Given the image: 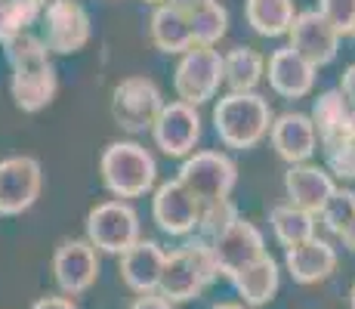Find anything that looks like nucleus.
Returning <instances> with one entry per match:
<instances>
[{"label":"nucleus","instance_id":"c85d7f7f","mask_svg":"<svg viewBox=\"0 0 355 309\" xmlns=\"http://www.w3.org/2000/svg\"><path fill=\"white\" fill-rule=\"evenodd\" d=\"M235 219H238V210L229 198H223V201H210V204H204V210H201L198 235H201L204 242H214V238H220Z\"/></svg>","mask_w":355,"mask_h":309},{"label":"nucleus","instance_id":"9d476101","mask_svg":"<svg viewBox=\"0 0 355 309\" xmlns=\"http://www.w3.org/2000/svg\"><path fill=\"white\" fill-rule=\"evenodd\" d=\"M176 176H180L204 204H210V201H223V198L232 195V189H235V183H238V167L226 152L204 149V152H192L189 158H182V167Z\"/></svg>","mask_w":355,"mask_h":309},{"label":"nucleus","instance_id":"1a4fd4ad","mask_svg":"<svg viewBox=\"0 0 355 309\" xmlns=\"http://www.w3.org/2000/svg\"><path fill=\"white\" fill-rule=\"evenodd\" d=\"M204 201L176 176L155 189L152 198V219L155 226L170 238H189L201 226Z\"/></svg>","mask_w":355,"mask_h":309},{"label":"nucleus","instance_id":"ddd939ff","mask_svg":"<svg viewBox=\"0 0 355 309\" xmlns=\"http://www.w3.org/2000/svg\"><path fill=\"white\" fill-rule=\"evenodd\" d=\"M152 140L167 158H189L201 140V115L198 106L173 99L161 108L158 121L152 127Z\"/></svg>","mask_w":355,"mask_h":309},{"label":"nucleus","instance_id":"6ab92c4d","mask_svg":"<svg viewBox=\"0 0 355 309\" xmlns=\"http://www.w3.org/2000/svg\"><path fill=\"white\" fill-rule=\"evenodd\" d=\"M164 266H167V251L152 238H139L127 253H121V278L133 294L158 291Z\"/></svg>","mask_w":355,"mask_h":309},{"label":"nucleus","instance_id":"4468645a","mask_svg":"<svg viewBox=\"0 0 355 309\" xmlns=\"http://www.w3.org/2000/svg\"><path fill=\"white\" fill-rule=\"evenodd\" d=\"M288 37H291V47H293V50H297L303 59H309L315 68L331 65V62L337 59L340 31L334 28V25L327 22V19H324L318 10L297 12V19H293Z\"/></svg>","mask_w":355,"mask_h":309},{"label":"nucleus","instance_id":"bb28decb","mask_svg":"<svg viewBox=\"0 0 355 309\" xmlns=\"http://www.w3.org/2000/svg\"><path fill=\"white\" fill-rule=\"evenodd\" d=\"M44 16V0H0V44L31 31Z\"/></svg>","mask_w":355,"mask_h":309},{"label":"nucleus","instance_id":"a211bd4d","mask_svg":"<svg viewBox=\"0 0 355 309\" xmlns=\"http://www.w3.org/2000/svg\"><path fill=\"white\" fill-rule=\"evenodd\" d=\"M312 121H315L318 142L324 149L355 142V108L349 106L343 90H327L318 96L315 106H312Z\"/></svg>","mask_w":355,"mask_h":309},{"label":"nucleus","instance_id":"473e14b6","mask_svg":"<svg viewBox=\"0 0 355 309\" xmlns=\"http://www.w3.org/2000/svg\"><path fill=\"white\" fill-rule=\"evenodd\" d=\"M130 309H173V303H170L161 291H152V294H136Z\"/></svg>","mask_w":355,"mask_h":309},{"label":"nucleus","instance_id":"0eeeda50","mask_svg":"<svg viewBox=\"0 0 355 309\" xmlns=\"http://www.w3.org/2000/svg\"><path fill=\"white\" fill-rule=\"evenodd\" d=\"M220 84H226V74H223V56L214 47H192L173 68V93L189 106L210 102Z\"/></svg>","mask_w":355,"mask_h":309},{"label":"nucleus","instance_id":"393cba45","mask_svg":"<svg viewBox=\"0 0 355 309\" xmlns=\"http://www.w3.org/2000/svg\"><path fill=\"white\" fill-rule=\"evenodd\" d=\"M244 19L259 37H282L291 31L297 10H293V0H248Z\"/></svg>","mask_w":355,"mask_h":309},{"label":"nucleus","instance_id":"58836bf2","mask_svg":"<svg viewBox=\"0 0 355 309\" xmlns=\"http://www.w3.org/2000/svg\"><path fill=\"white\" fill-rule=\"evenodd\" d=\"M349 306L355 309V285H352V291H349Z\"/></svg>","mask_w":355,"mask_h":309},{"label":"nucleus","instance_id":"c756f323","mask_svg":"<svg viewBox=\"0 0 355 309\" xmlns=\"http://www.w3.org/2000/svg\"><path fill=\"white\" fill-rule=\"evenodd\" d=\"M318 217H322V223L334 232V235H340V232L355 219V192L352 189H337L331 198H327V204L322 208Z\"/></svg>","mask_w":355,"mask_h":309},{"label":"nucleus","instance_id":"f257e3e1","mask_svg":"<svg viewBox=\"0 0 355 309\" xmlns=\"http://www.w3.org/2000/svg\"><path fill=\"white\" fill-rule=\"evenodd\" d=\"M3 56L10 65V96L16 102L19 112L25 115H37L56 99L59 90V78H56V65H53V53L44 44V37L25 31L19 37L6 40Z\"/></svg>","mask_w":355,"mask_h":309},{"label":"nucleus","instance_id":"a19ab883","mask_svg":"<svg viewBox=\"0 0 355 309\" xmlns=\"http://www.w3.org/2000/svg\"><path fill=\"white\" fill-rule=\"evenodd\" d=\"M352 37H355V31H352Z\"/></svg>","mask_w":355,"mask_h":309},{"label":"nucleus","instance_id":"2f4dec72","mask_svg":"<svg viewBox=\"0 0 355 309\" xmlns=\"http://www.w3.org/2000/svg\"><path fill=\"white\" fill-rule=\"evenodd\" d=\"M324 158H327V170H331L334 176L355 180V142H352V146L324 149Z\"/></svg>","mask_w":355,"mask_h":309},{"label":"nucleus","instance_id":"dca6fc26","mask_svg":"<svg viewBox=\"0 0 355 309\" xmlns=\"http://www.w3.org/2000/svg\"><path fill=\"white\" fill-rule=\"evenodd\" d=\"M315 72L309 59H303L297 50L288 44L282 50H272V56L266 59V78L269 87L284 99H303L306 93H312L315 87Z\"/></svg>","mask_w":355,"mask_h":309},{"label":"nucleus","instance_id":"f704fd0d","mask_svg":"<svg viewBox=\"0 0 355 309\" xmlns=\"http://www.w3.org/2000/svg\"><path fill=\"white\" fill-rule=\"evenodd\" d=\"M340 90H343V96L349 99V106L355 108V65H349L343 72V81H340Z\"/></svg>","mask_w":355,"mask_h":309},{"label":"nucleus","instance_id":"2eb2a0df","mask_svg":"<svg viewBox=\"0 0 355 309\" xmlns=\"http://www.w3.org/2000/svg\"><path fill=\"white\" fill-rule=\"evenodd\" d=\"M210 247H214V253H216L220 272L226 278H232L235 272H241L244 266H250L254 260L263 257L266 253V238H263V232L250 223V219L238 217L220 238L210 242Z\"/></svg>","mask_w":355,"mask_h":309},{"label":"nucleus","instance_id":"f8f14e48","mask_svg":"<svg viewBox=\"0 0 355 309\" xmlns=\"http://www.w3.org/2000/svg\"><path fill=\"white\" fill-rule=\"evenodd\" d=\"M44 189V167L31 155H10L0 161V217H19L34 208Z\"/></svg>","mask_w":355,"mask_h":309},{"label":"nucleus","instance_id":"39448f33","mask_svg":"<svg viewBox=\"0 0 355 309\" xmlns=\"http://www.w3.org/2000/svg\"><path fill=\"white\" fill-rule=\"evenodd\" d=\"M164 106L167 102H164L161 87L152 78H146V74L124 78L112 90V118L127 133H146V130H152Z\"/></svg>","mask_w":355,"mask_h":309},{"label":"nucleus","instance_id":"e433bc0d","mask_svg":"<svg viewBox=\"0 0 355 309\" xmlns=\"http://www.w3.org/2000/svg\"><path fill=\"white\" fill-rule=\"evenodd\" d=\"M340 242H343L346 251H352V253H355V219H352L349 226H346L343 232H340Z\"/></svg>","mask_w":355,"mask_h":309},{"label":"nucleus","instance_id":"423d86ee","mask_svg":"<svg viewBox=\"0 0 355 309\" xmlns=\"http://www.w3.org/2000/svg\"><path fill=\"white\" fill-rule=\"evenodd\" d=\"M87 238L93 242L96 251L121 257L139 242V214L124 198L99 201L87 214Z\"/></svg>","mask_w":355,"mask_h":309},{"label":"nucleus","instance_id":"cd10ccee","mask_svg":"<svg viewBox=\"0 0 355 309\" xmlns=\"http://www.w3.org/2000/svg\"><path fill=\"white\" fill-rule=\"evenodd\" d=\"M192 16V34H195V47H214L226 37L229 31V10L223 3H207L201 10L189 12Z\"/></svg>","mask_w":355,"mask_h":309},{"label":"nucleus","instance_id":"b1692460","mask_svg":"<svg viewBox=\"0 0 355 309\" xmlns=\"http://www.w3.org/2000/svg\"><path fill=\"white\" fill-rule=\"evenodd\" d=\"M223 74L229 93H254L266 78V56H259L254 47H235L223 56Z\"/></svg>","mask_w":355,"mask_h":309},{"label":"nucleus","instance_id":"6e6552de","mask_svg":"<svg viewBox=\"0 0 355 309\" xmlns=\"http://www.w3.org/2000/svg\"><path fill=\"white\" fill-rule=\"evenodd\" d=\"M40 28H44V44L56 56H71L80 53L93 37L90 12L80 0H46L44 16H40Z\"/></svg>","mask_w":355,"mask_h":309},{"label":"nucleus","instance_id":"7c9ffc66","mask_svg":"<svg viewBox=\"0 0 355 309\" xmlns=\"http://www.w3.org/2000/svg\"><path fill=\"white\" fill-rule=\"evenodd\" d=\"M318 12L340 34L355 31V0H318Z\"/></svg>","mask_w":355,"mask_h":309},{"label":"nucleus","instance_id":"7ed1b4c3","mask_svg":"<svg viewBox=\"0 0 355 309\" xmlns=\"http://www.w3.org/2000/svg\"><path fill=\"white\" fill-rule=\"evenodd\" d=\"M220 276L223 272H220V263H216L214 247L198 235L167 253V266H164L158 291L170 303H189V300L201 297L204 287Z\"/></svg>","mask_w":355,"mask_h":309},{"label":"nucleus","instance_id":"ea45409f","mask_svg":"<svg viewBox=\"0 0 355 309\" xmlns=\"http://www.w3.org/2000/svg\"><path fill=\"white\" fill-rule=\"evenodd\" d=\"M146 3H155V6H158V3H167V0H146Z\"/></svg>","mask_w":355,"mask_h":309},{"label":"nucleus","instance_id":"c9c22d12","mask_svg":"<svg viewBox=\"0 0 355 309\" xmlns=\"http://www.w3.org/2000/svg\"><path fill=\"white\" fill-rule=\"evenodd\" d=\"M167 3L176 6V10H182V12H195V10H201V6L214 3V0H167Z\"/></svg>","mask_w":355,"mask_h":309},{"label":"nucleus","instance_id":"5701e85b","mask_svg":"<svg viewBox=\"0 0 355 309\" xmlns=\"http://www.w3.org/2000/svg\"><path fill=\"white\" fill-rule=\"evenodd\" d=\"M229 281L238 291V297H241L244 306H266L278 294L282 269H278V263H275L272 253H263V257L254 260L250 266H244L241 272H235Z\"/></svg>","mask_w":355,"mask_h":309},{"label":"nucleus","instance_id":"4be33fe9","mask_svg":"<svg viewBox=\"0 0 355 309\" xmlns=\"http://www.w3.org/2000/svg\"><path fill=\"white\" fill-rule=\"evenodd\" d=\"M148 37L167 56H182L186 50L195 47L192 16L170 3H158L152 10V19H148Z\"/></svg>","mask_w":355,"mask_h":309},{"label":"nucleus","instance_id":"a878e982","mask_svg":"<svg viewBox=\"0 0 355 309\" xmlns=\"http://www.w3.org/2000/svg\"><path fill=\"white\" fill-rule=\"evenodd\" d=\"M315 217L312 210L306 208H297V204H275L269 210V223H272V232L275 238L282 242L284 247H293V244H303L309 238H315Z\"/></svg>","mask_w":355,"mask_h":309},{"label":"nucleus","instance_id":"72a5a7b5","mask_svg":"<svg viewBox=\"0 0 355 309\" xmlns=\"http://www.w3.org/2000/svg\"><path fill=\"white\" fill-rule=\"evenodd\" d=\"M31 309H78V303L68 294H46V297L34 300Z\"/></svg>","mask_w":355,"mask_h":309},{"label":"nucleus","instance_id":"aec40b11","mask_svg":"<svg viewBox=\"0 0 355 309\" xmlns=\"http://www.w3.org/2000/svg\"><path fill=\"white\" fill-rule=\"evenodd\" d=\"M284 192H288L291 204L306 208L312 214H322L327 198L337 192L331 170L315 167V164H291V170L284 174Z\"/></svg>","mask_w":355,"mask_h":309},{"label":"nucleus","instance_id":"4c0bfd02","mask_svg":"<svg viewBox=\"0 0 355 309\" xmlns=\"http://www.w3.org/2000/svg\"><path fill=\"white\" fill-rule=\"evenodd\" d=\"M210 309H248L244 303H216V306H210Z\"/></svg>","mask_w":355,"mask_h":309},{"label":"nucleus","instance_id":"20e7f679","mask_svg":"<svg viewBox=\"0 0 355 309\" xmlns=\"http://www.w3.org/2000/svg\"><path fill=\"white\" fill-rule=\"evenodd\" d=\"M272 108L257 90L254 93H226L214 108V130L223 146L254 149L272 130Z\"/></svg>","mask_w":355,"mask_h":309},{"label":"nucleus","instance_id":"9b49d317","mask_svg":"<svg viewBox=\"0 0 355 309\" xmlns=\"http://www.w3.org/2000/svg\"><path fill=\"white\" fill-rule=\"evenodd\" d=\"M53 281H56L59 294L78 297V294L90 291L99 278V251L93 247L90 238H65L53 251L50 260Z\"/></svg>","mask_w":355,"mask_h":309},{"label":"nucleus","instance_id":"412c9836","mask_svg":"<svg viewBox=\"0 0 355 309\" xmlns=\"http://www.w3.org/2000/svg\"><path fill=\"white\" fill-rule=\"evenodd\" d=\"M284 266L297 285H315L337 269V251L324 238H309L303 244L284 247Z\"/></svg>","mask_w":355,"mask_h":309},{"label":"nucleus","instance_id":"f3484780","mask_svg":"<svg viewBox=\"0 0 355 309\" xmlns=\"http://www.w3.org/2000/svg\"><path fill=\"white\" fill-rule=\"evenodd\" d=\"M269 140L278 158H284L288 164H306L318 149V130L309 115L284 112L272 121Z\"/></svg>","mask_w":355,"mask_h":309},{"label":"nucleus","instance_id":"f03ea898","mask_svg":"<svg viewBox=\"0 0 355 309\" xmlns=\"http://www.w3.org/2000/svg\"><path fill=\"white\" fill-rule=\"evenodd\" d=\"M99 176L102 185L114 198H139L155 189L158 183V161L146 146L133 140L108 142L99 155Z\"/></svg>","mask_w":355,"mask_h":309}]
</instances>
